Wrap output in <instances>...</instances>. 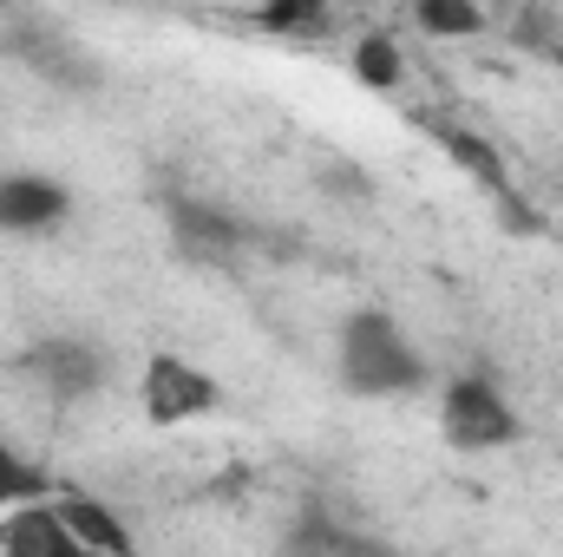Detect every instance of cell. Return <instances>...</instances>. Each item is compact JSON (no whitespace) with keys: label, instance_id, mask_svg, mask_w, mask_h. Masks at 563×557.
<instances>
[{"label":"cell","instance_id":"obj_1","mask_svg":"<svg viewBox=\"0 0 563 557\" xmlns=\"http://www.w3.org/2000/svg\"><path fill=\"white\" fill-rule=\"evenodd\" d=\"M426 381V361L407 348L387 308H354L341 321V387L347 394H413Z\"/></svg>","mask_w":563,"mask_h":557},{"label":"cell","instance_id":"obj_2","mask_svg":"<svg viewBox=\"0 0 563 557\" xmlns=\"http://www.w3.org/2000/svg\"><path fill=\"white\" fill-rule=\"evenodd\" d=\"M439 426H445V439L465 446V452H492V446L518 439V414H511V401H505L485 374H459V381L445 387V401H439Z\"/></svg>","mask_w":563,"mask_h":557},{"label":"cell","instance_id":"obj_3","mask_svg":"<svg viewBox=\"0 0 563 557\" xmlns=\"http://www.w3.org/2000/svg\"><path fill=\"white\" fill-rule=\"evenodd\" d=\"M217 401H223V394H217V381H210L203 368L177 361V354H157V361L144 368V414L157 419V426H177V419L210 414Z\"/></svg>","mask_w":563,"mask_h":557},{"label":"cell","instance_id":"obj_4","mask_svg":"<svg viewBox=\"0 0 563 557\" xmlns=\"http://www.w3.org/2000/svg\"><path fill=\"white\" fill-rule=\"evenodd\" d=\"M20 374L33 387H46L53 401H86L106 381V354L86 348V341H40V348L20 354Z\"/></svg>","mask_w":563,"mask_h":557},{"label":"cell","instance_id":"obj_5","mask_svg":"<svg viewBox=\"0 0 563 557\" xmlns=\"http://www.w3.org/2000/svg\"><path fill=\"white\" fill-rule=\"evenodd\" d=\"M0 557H86L73 545V532L59 525V505L33 499V505H13L7 525H0Z\"/></svg>","mask_w":563,"mask_h":557},{"label":"cell","instance_id":"obj_6","mask_svg":"<svg viewBox=\"0 0 563 557\" xmlns=\"http://www.w3.org/2000/svg\"><path fill=\"white\" fill-rule=\"evenodd\" d=\"M53 505H59V525L73 532V545L86 557H132V532H125L119 512L99 505L92 492H59Z\"/></svg>","mask_w":563,"mask_h":557},{"label":"cell","instance_id":"obj_7","mask_svg":"<svg viewBox=\"0 0 563 557\" xmlns=\"http://www.w3.org/2000/svg\"><path fill=\"white\" fill-rule=\"evenodd\" d=\"M170 237H177V250H184L190 263H223V256L236 250V237H243V230H236L223 210L177 197V204H170Z\"/></svg>","mask_w":563,"mask_h":557},{"label":"cell","instance_id":"obj_8","mask_svg":"<svg viewBox=\"0 0 563 557\" xmlns=\"http://www.w3.org/2000/svg\"><path fill=\"white\" fill-rule=\"evenodd\" d=\"M73 197L46 177H0V230H53Z\"/></svg>","mask_w":563,"mask_h":557},{"label":"cell","instance_id":"obj_9","mask_svg":"<svg viewBox=\"0 0 563 557\" xmlns=\"http://www.w3.org/2000/svg\"><path fill=\"white\" fill-rule=\"evenodd\" d=\"M282 557H394L380 538L354 532V525H334V518H301L288 538H282Z\"/></svg>","mask_w":563,"mask_h":557},{"label":"cell","instance_id":"obj_10","mask_svg":"<svg viewBox=\"0 0 563 557\" xmlns=\"http://www.w3.org/2000/svg\"><path fill=\"white\" fill-rule=\"evenodd\" d=\"M7 46H13V59H26L33 73H46L53 86H92V66L79 59V46L53 40V33H40V26H20Z\"/></svg>","mask_w":563,"mask_h":557},{"label":"cell","instance_id":"obj_11","mask_svg":"<svg viewBox=\"0 0 563 557\" xmlns=\"http://www.w3.org/2000/svg\"><path fill=\"white\" fill-rule=\"evenodd\" d=\"M439 144H445V151H452V157H459V164H465V171H472V177H478V184H485L492 197H498V204H511V184H505V164H498V151H492V144L478 139V132H459V125H439Z\"/></svg>","mask_w":563,"mask_h":557},{"label":"cell","instance_id":"obj_12","mask_svg":"<svg viewBox=\"0 0 563 557\" xmlns=\"http://www.w3.org/2000/svg\"><path fill=\"white\" fill-rule=\"evenodd\" d=\"M354 79L374 86V92H394V86H400V46H394L387 33H367V40L354 46Z\"/></svg>","mask_w":563,"mask_h":557},{"label":"cell","instance_id":"obj_13","mask_svg":"<svg viewBox=\"0 0 563 557\" xmlns=\"http://www.w3.org/2000/svg\"><path fill=\"white\" fill-rule=\"evenodd\" d=\"M46 492H53V479H46L40 466H26L20 452H7V446H0V512L33 505V499H46Z\"/></svg>","mask_w":563,"mask_h":557},{"label":"cell","instance_id":"obj_14","mask_svg":"<svg viewBox=\"0 0 563 557\" xmlns=\"http://www.w3.org/2000/svg\"><path fill=\"white\" fill-rule=\"evenodd\" d=\"M420 26L432 40H472V33H485V13L465 0H420Z\"/></svg>","mask_w":563,"mask_h":557},{"label":"cell","instance_id":"obj_15","mask_svg":"<svg viewBox=\"0 0 563 557\" xmlns=\"http://www.w3.org/2000/svg\"><path fill=\"white\" fill-rule=\"evenodd\" d=\"M511 40L531 46V53H558L563 46V13L558 7H544V0H531V7L511 20Z\"/></svg>","mask_w":563,"mask_h":557},{"label":"cell","instance_id":"obj_16","mask_svg":"<svg viewBox=\"0 0 563 557\" xmlns=\"http://www.w3.org/2000/svg\"><path fill=\"white\" fill-rule=\"evenodd\" d=\"M269 33H328V13L314 7V0H276V7H263L256 13Z\"/></svg>","mask_w":563,"mask_h":557},{"label":"cell","instance_id":"obj_17","mask_svg":"<svg viewBox=\"0 0 563 557\" xmlns=\"http://www.w3.org/2000/svg\"><path fill=\"white\" fill-rule=\"evenodd\" d=\"M558 66H563V46H558Z\"/></svg>","mask_w":563,"mask_h":557}]
</instances>
